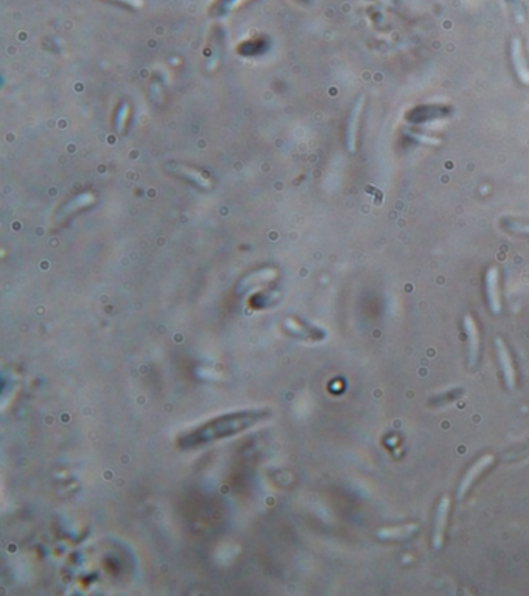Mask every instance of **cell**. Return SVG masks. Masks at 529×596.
Instances as JSON below:
<instances>
[{
  "label": "cell",
  "instance_id": "1",
  "mask_svg": "<svg viewBox=\"0 0 529 596\" xmlns=\"http://www.w3.org/2000/svg\"><path fill=\"white\" fill-rule=\"evenodd\" d=\"M266 416L267 413L263 410L261 412L259 410L242 412L238 415H227L219 420L207 422L205 426L198 429L194 434L183 438L182 443L183 446L190 447V446L203 444V443H207V441H213L222 437H230V435L238 434V432L246 430L247 427L254 426V424L259 421H263Z\"/></svg>",
  "mask_w": 529,
  "mask_h": 596
},
{
  "label": "cell",
  "instance_id": "2",
  "mask_svg": "<svg viewBox=\"0 0 529 596\" xmlns=\"http://www.w3.org/2000/svg\"><path fill=\"white\" fill-rule=\"evenodd\" d=\"M495 345H496V356H499L503 379H504V382H506L508 388H514L516 383H517V374H516L514 364H512L509 349H508L506 344H504V342L500 337L495 340Z\"/></svg>",
  "mask_w": 529,
  "mask_h": 596
},
{
  "label": "cell",
  "instance_id": "3",
  "mask_svg": "<svg viewBox=\"0 0 529 596\" xmlns=\"http://www.w3.org/2000/svg\"><path fill=\"white\" fill-rule=\"evenodd\" d=\"M494 463V456L492 455H484V456H482V459H479L474 466H472L467 472H466V476L462 477V480H461V483H460V488H458V499H462L464 495H466L467 493H469V489L472 488V485L475 483L477 481V478L482 476V473L491 466V464Z\"/></svg>",
  "mask_w": 529,
  "mask_h": 596
},
{
  "label": "cell",
  "instance_id": "4",
  "mask_svg": "<svg viewBox=\"0 0 529 596\" xmlns=\"http://www.w3.org/2000/svg\"><path fill=\"white\" fill-rule=\"evenodd\" d=\"M464 331H466L467 336V345H469V366L470 369H475L479 359V331L474 318L470 315L464 317Z\"/></svg>",
  "mask_w": 529,
  "mask_h": 596
},
{
  "label": "cell",
  "instance_id": "5",
  "mask_svg": "<svg viewBox=\"0 0 529 596\" xmlns=\"http://www.w3.org/2000/svg\"><path fill=\"white\" fill-rule=\"evenodd\" d=\"M449 510H450V499L445 495L438 505V511L435 517V529H433L435 549H441L444 544V533L447 527V519H449Z\"/></svg>",
  "mask_w": 529,
  "mask_h": 596
},
{
  "label": "cell",
  "instance_id": "6",
  "mask_svg": "<svg viewBox=\"0 0 529 596\" xmlns=\"http://www.w3.org/2000/svg\"><path fill=\"white\" fill-rule=\"evenodd\" d=\"M486 296L491 311L494 314H499L501 311V297L499 286V269L496 267H491L486 274Z\"/></svg>",
  "mask_w": 529,
  "mask_h": 596
},
{
  "label": "cell",
  "instance_id": "7",
  "mask_svg": "<svg viewBox=\"0 0 529 596\" xmlns=\"http://www.w3.org/2000/svg\"><path fill=\"white\" fill-rule=\"evenodd\" d=\"M511 58H512V65H514L516 75L520 79V83H523L525 86H529V65L526 62L523 47H522V43H520L518 38L512 39Z\"/></svg>",
  "mask_w": 529,
  "mask_h": 596
},
{
  "label": "cell",
  "instance_id": "8",
  "mask_svg": "<svg viewBox=\"0 0 529 596\" xmlns=\"http://www.w3.org/2000/svg\"><path fill=\"white\" fill-rule=\"evenodd\" d=\"M363 109V98H359L354 108L351 111V116L348 120V129H346V143L348 150L354 151L355 150V142H357V130H359V121H360V113Z\"/></svg>",
  "mask_w": 529,
  "mask_h": 596
},
{
  "label": "cell",
  "instance_id": "9",
  "mask_svg": "<svg viewBox=\"0 0 529 596\" xmlns=\"http://www.w3.org/2000/svg\"><path fill=\"white\" fill-rule=\"evenodd\" d=\"M418 524H405L401 527H389L380 529L377 536L385 541H399V539H409L418 532Z\"/></svg>",
  "mask_w": 529,
  "mask_h": 596
},
{
  "label": "cell",
  "instance_id": "10",
  "mask_svg": "<svg viewBox=\"0 0 529 596\" xmlns=\"http://www.w3.org/2000/svg\"><path fill=\"white\" fill-rule=\"evenodd\" d=\"M509 5H511L512 14H514L516 22L523 23L525 19H526V14H525V8H523L522 0H509Z\"/></svg>",
  "mask_w": 529,
  "mask_h": 596
},
{
  "label": "cell",
  "instance_id": "11",
  "mask_svg": "<svg viewBox=\"0 0 529 596\" xmlns=\"http://www.w3.org/2000/svg\"><path fill=\"white\" fill-rule=\"evenodd\" d=\"M504 227H506L508 230H509V232H512V233L529 235V224H523V223H509V224H504Z\"/></svg>",
  "mask_w": 529,
  "mask_h": 596
},
{
  "label": "cell",
  "instance_id": "12",
  "mask_svg": "<svg viewBox=\"0 0 529 596\" xmlns=\"http://www.w3.org/2000/svg\"><path fill=\"white\" fill-rule=\"evenodd\" d=\"M413 137L416 138V140H419L422 143H426V145H439V143H441V142L438 140V138L427 137V135H422V134H413Z\"/></svg>",
  "mask_w": 529,
  "mask_h": 596
},
{
  "label": "cell",
  "instance_id": "13",
  "mask_svg": "<svg viewBox=\"0 0 529 596\" xmlns=\"http://www.w3.org/2000/svg\"><path fill=\"white\" fill-rule=\"evenodd\" d=\"M244 2H247V0H225V4H224L222 8L225 11H230V10H234V8H238Z\"/></svg>",
  "mask_w": 529,
  "mask_h": 596
},
{
  "label": "cell",
  "instance_id": "14",
  "mask_svg": "<svg viewBox=\"0 0 529 596\" xmlns=\"http://www.w3.org/2000/svg\"><path fill=\"white\" fill-rule=\"evenodd\" d=\"M118 2H123V4H127L131 6H140L142 5V0H118Z\"/></svg>",
  "mask_w": 529,
  "mask_h": 596
}]
</instances>
